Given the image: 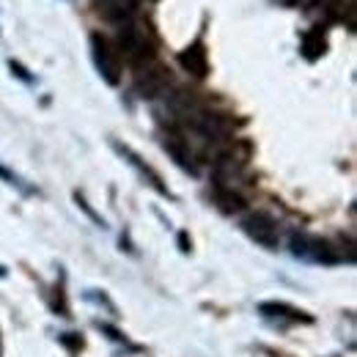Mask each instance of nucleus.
Segmentation results:
<instances>
[{
    "label": "nucleus",
    "mask_w": 357,
    "mask_h": 357,
    "mask_svg": "<svg viewBox=\"0 0 357 357\" xmlns=\"http://www.w3.org/2000/svg\"><path fill=\"white\" fill-rule=\"evenodd\" d=\"M119 58H124L132 66H146L154 61V42L149 39V33L140 25L124 22L121 33H119Z\"/></svg>",
    "instance_id": "1"
},
{
    "label": "nucleus",
    "mask_w": 357,
    "mask_h": 357,
    "mask_svg": "<svg viewBox=\"0 0 357 357\" xmlns=\"http://www.w3.org/2000/svg\"><path fill=\"white\" fill-rule=\"evenodd\" d=\"M91 58H93V66L107 86L121 83V58L102 33H91Z\"/></svg>",
    "instance_id": "2"
},
{
    "label": "nucleus",
    "mask_w": 357,
    "mask_h": 357,
    "mask_svg": "<svg viewBox=\"0 0 357 357\" xmlns=\"http://www.w3.org/2000/svg\"><path fill=\"white\" fill-rule=\"evenodd\" d=\"M291 253L305 259V261H313V264H338L341 261L338 250L327 239L311 236V234H294L291 236Z\"/></svg>",
    "instance_id": "3"
},
{
    "label": "nucleus",
    "mask_w": 357,
    "mask_h": 357,
    "mask_svg": "<svg viewBox=\"0 0 357 357\" xmlns=\"http://www.w3.org/2000/svg\"><path fill=\"white\" fill-rule=\"evenodd\" d=\"M242 228H245V234H248L253 242H259L261 248L275 250V248L280 245L278 223H275L269 215H264V212H253V215H248V218L242 220Z\"/></svg>",
    "instance_id": "4"
},
{
    "label": "nucleus",
    "mask_w": 357,
    "mask_h": 357,
    "mask_svg": "<svg viewBox=\"0 0 357 357\" xmlns=\"http://www.w3.org/2000/svg\"><path fill=\"white\" fill-rule=\"evenodd\" d=\"M113 149H116V151H119V154H121V157H124V160L132 165L135 171H137L140 176L146 178V181H149V184H151L157 192H160V195H168V198H174V192H171V190L162 184V176H160V174H157V171H154V168H151V165H149L143 157H137V154H135L130 146H124V143H116V140H113Z\"/></svg>",
    "instance_id": "5"
},
{
    "label": "nucleus",
    "mask_w": 357,
    "mask_h": 357,
    "mask_svg": "<svg viewBox=\"0 0 357 357\" xmlns=\"http://www.w3.org/2000/svg\"><path fill=\"white\" fill-rule=\"evenodd\" d=\"M178 63L184 72H190L192 77H206L209 75V55L204 42H192L187 50L178 52Z\"/></svg>",
    "instance_id": "6"
},
{
    "label": "nucleus",
    "mask_w": 357,
    "mask_h": 357,
    "mask_svg": "<svg viewBox=\"0 0 357 357\" xmlns=\"http://www.w3.org/2000/svg\"><path fill=\"white\" fill-rule=\"evenodd\" d=\"M162 146H165V151L176 160L178 168H184V171H190V174H198V165H195V154H192V149H190V140H184L181 135L171 132V135H165Z\"/></svg>",
    "instance_id": "7"
},
{
    "label": "nucleus",
    "mask_w": 357,
    "mask_h": 357,
    "mask_svg": "<svg viewBox=\"0 0 357 357\" xmlns=\"http://www.w3.org/2000/svg\"><path fill=\"white\" fill-rule=\"evenodd\" d=\"M137 11V0H99V17L116 25L130 22Z\"/></svg>",
    "instance_id": "8"
},
{
    "label": "nucleus",
    "mask_w": 357,
    "mask_h": 357,
    "mask_svg": "<svg viewBox=\"0 0 357 357\" xmlns=\"http://www.w3.org/2000/svg\"><path fill=\"white\" fill-rule=\"evenodd\" d=\"M146 75H140L137 77V83H135V89L140 96H146V99H151V96H157V93H162V91L168 89V69H162V66H154V69H143Z\"/></svg>",
    "instance_id": "9"
},
{
    "label": "nucleus",
    "mask_w": 357,
    "mask_h": 357,
    "mask_svg": "<svg viewBox=\"0 0 357 357\" xmlns=\"http://www.w3.org/2000/svg\"><path fill=\"white\" fill-rule=\"evenodd\" d=\"M327 14H330L333 22H341L352 31L357 25V0H333L327 6Z\"/></svg>",
    "instance_id": "10"
},
{
    "label": "nucleus",
    "mask_w": 357,
    "mask_h": 357,
    "mask_svg": "<svg viewBox=\"0 0 357 357\" xmlns=\"http://www.w3.org/2000/svg\"><path fill=\"white\" fill-rule=\"evenodd\" d=\"M324 50H327L324 28H321V25H316V28H311V31L303 36V55H305L308 61H316V58H321V55H324Z\"/></svg>",
    "instance_id": "11"
},
{
    "label": "nucleus",
    "mask_w": 357,
    "mask_h": 357,
    "mask_svg": "<svg viewBox=\"0 0 357 357\" xmlns=\"http://www.w3.org/2000/svg\"><path fill=\"white\" fill-rule=\"evenodd\" d=\"M215 204L223 209L225 215H234V212L245 209V198L236 195L234 187H225V184H215Z\"/></svg>",
    "instance_id": "12"
},
{
    "label": "nucleus",
    "mask_w": 357,
    "mask_h": 357,
    "mask_svg": "<svg viewBox=\"0 0 357 357\" xmlns=\"http://www.w3.org/2000/svg\"><path fill=\"white\" fill-rule=\"evenodd\" d=\"M261 311L267 313V316H289L291 321H311V316H305L303 311H297V308H289V305H283V303H264L261 305Z\"/></svg>",
    "instance_id": "13"
},
{
    "label": "nucleus",
    "mask_w": 357,
    "mask_h": 357,
    "mask_svg": "<svg viewBox=\"0 0 357 357\" xmlns=\"http://www.w3.org/2000/svg\"><path fill=\"white\" fill-rule=\"evenodd\" d=\"M75 201H77V206H80V209H83V212L89 215V218H91V220H93V223H96V225H102V228H105V220H102V218H99V215H96V212L91 209V206H89V201H86V198H83L80 192H75Z\"/></svg>",
    "instance_id": "14"
},
{
    "label": "nucleus",
    "mask_w": 357,
    "mask_h": 357,
    "mask_svg": "<svg viewBox=\"0 0 357 357\" xmlns=\"http://www.w3.org/2000/svg\"><path fill=\"white\" fill-rule=\"evenodd\" d=\"M8 66H11V72H14V75H17V77H20V80H25V83H33V77H31V75H28V69H25V66H22V63H17V61H11V63H8Z\"/></svg>",
    "instance_id": "15"
},
{
    "label": "nucleus",
    "mask_w": 357,
    "mask_h": 357,
    "mask_svg": "<svg viewBox=\"0 0 357 357\" xmlns=\"http://www.w3.org/2000/svg\"><path fill=\"white\" fill-rule=\"evenodd\" d=\"M61 344H66V347H69V352H80V349H83V338H80V335H77V338H69V333H63Z\"/></svg>",
    "instance_id": "16"
},
{
    "label": "nucleus",
    "mask_w": 357,
    "mask_h": 357,
    "mask_svg": "<svg viewBox=\"0 0 357 357\" xmlns=\"http://www.w3.org/2000/svg\"><path fill=\"white\" fill-rule=\"evenodd\" d=\"M178 245H181V250H184V253L190 250V242H187V234H178Z\"/></svg>",
    "instance_id": "17"
},
{
    "label": "nucleus",
    "mask_w": 357,
    "mask_h": 357,
    "mask_svg": "<svg viewBox=\"0 0 357 357\" xmlns=\"http://www.w3.org/2000/svg\"><path fill=\"white\" fill-rule=\"evenodd\" d=\"M0 352H3V347H0Z\"/></svg>",
    "instance_id": "18"
}]
</instances>
